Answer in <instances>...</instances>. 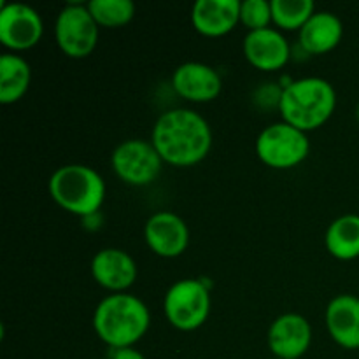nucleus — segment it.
<instances>
[{"mask_svg": "<svg viewBox=\"0 0 359 359\" xmlns=\"http://www.w3.org/2000/svg\"><path fill=\"white\" fill-rule=\"evenodd\" d=\"M241 21L249 32L269 28L272 20V4L266 0H244L241 4Z\"/></svg>", "mask_w": 359, "mask_h": 359, "instance_id": "22", "label": "nucleus"}, {"mask_svg": "<svg viewBox=\"0 0 359 359\" xmlns=\"http://www.w3.org/2000/svg\"><path fill=\"white\" fill-rule=\"evenodd\" d=\"M344 35V25L330 11H316L314 16L300 30V44L311 55H323L339 46Z\"/></svg>", "mask_w": 359, "mask_h": 359, "instance_id": "17", "label": "nucleus"}, {"mask_svg": "<svg viewBox=\"0 0 359 359\" xmlns=\"http://www.w3.org/2000/svg\"><path fill=\"white\" fill-rule=\"evenodd\" d=\"M335 105V88L321 77L291 81L284 86L279 102L284 121L305 133L325 125L332 118Z\"/></svg>", "mask_w": 359, "mask_h": 359, "instance_id": "3", "label": "nucleus"}, {"mask_svg": "<svg viewBox=\"0 0 359 359\" xmlns=\"http://www.w3.org/2000/svg\"><path fill=\"white\" fill-rule=\"evenodd\" d=\"M44 34L42 18L27 4H6L0 7V42L13 51H25L41 41Z\"/></svg>", "mask_w": 359, "mask_h": 359, "instance_id": "9", "label": "nucleus"}, {"mask_svg": "<svg viewBox=\"0 0 359 359\" xmlns=\"http://www.w3.org/2000/svg\"><path fill=\"white\" fill-rule=\"evenodd\" d=\"M326 249L337 259L349 262L359 258V216L346 214L330 224L326 231Z\"/></svg>", "mask_w": 359, "mask_h": 359, "instance_id": "19", "label": "nucleus"}, {"mask_svg": "<svg viewBox=\"0 0 359 359\" xmlns=\"http://www.w3.org/2000/svg\"><path fill=\"white\" fill-rule=\"evenodd\" d=\"M270 4L273 23L283 30H302L316 13L312 0H272Z\"/></svg>", "mask_w": 359, "mask_h": 359, "instance_id": "20", "label": "nucleus"}, {"mask_svg": "<svg viewBox=\"0 0 359 359\" xmlns=\"http://www.w3.org/2000/svg\"><path fill=\"white\" fill-rule=\"evenodd\" d=\"M311 342L312 328L300 314H283L269 330V347L276 358H302L311 347Z\"/></svg>", "mask_w": 359, "mask_h": 359, "instance_id": "12", "label": "nucleus"}, {"mask_svg": "<svg viewBox=\"0 0 359 359\" xmlns=\"http://www.w3.org/2000/svg\"><path fill=\"white\" fill-rule=\"evenodd\" d=\"M326 326L332 339L344 349H359V298L340 294L326 309Z\"/></svg>", "mask_w": 359, "mask_h": 359, "instance_id": "16", "label": "nucleus"}, {"mask_svg": "<svg viewBox=\"0 0 359 359\" xmlns=\"http://www.w3.org/2000/svg\"><path fill=\"white\" fill-rule=\"evenodd\" d=\"M112 168L126 184L147 186L160 175L163 160L153 142L130 139L119 144L112 153Z\"/></svg>", "mask_w": 359, "mask_h": 359, "instance_id": "8", "label": "nucleus"}, {"mask_svg": "<svg viewBox=\"0 0 359 359\" xmlns=\"http://www.w3.org/2000/svg\"><path fill=\"white\" fill-rule=\"evenodd\" d=\"M356 118H358V121H359V105H358V109H356Z\"/></svg>", "mask_w": 359, "mask_h": 359, "instance_id": "24", "label": "nucleus"}, {"mask_svg": "<svg viewBox=\"0 0 359 359\" xmlns=\"http://www.w3.org/2000/svg\"><path fill=\"white\" fill-rule=\"evenodd\" d=\"M98 27L118 28L130 23L135 16L132 0H91L86 4Z\"/></svg>", "mask_w": 359, "mask_h": 359, "instance_id": "21", "label": "nucleus"}, {"mask_svg": "<svg viewBox=\"0 0 359 359\" xmlns=\"http://www.w3.org/2000/svg\"><path fill=\"white\" fill-rule=\"evenodd\" d=\"M91 276L102 287L114 293L128 290L137 279V265L121 249H102L91 262Z\"/></svg>", "mask_w": 359, "mask_h": 359, "instance_id": "14", "label": "nucleus"}, {"mask_svg": "<svg viewBox=\"0 0 359 359\" xmlns=\"http://www.w3.org/2000/svg\"><path fill=\"white\" fill-rule=\"evenodd\" d=\"M165 316L174 328L193 332L207 321L210 312V294L198 279H184L172 284L165 294Z\"/></svg>", "mask_w": 359, "mask_h": 359, "instance_id": "5", "label": "nucleus"}, {"mask_svg": "<svg viewBox=\"0 0 359 359\" xmlns=\"http://www.w3.org/2000/svg\"><path fill=\"white\" fill-rule=\"evenodd\" d=\"M60 49L70 58H84L98 42V23L84 4H69L60 11L55 23Z\"/></svg>", "mask_w": 359, "mask_h": 359, "instance_id": "7", "label": "nucleus"}, {"mask_svg": "<svg viewBox=\"0 0 359 359\" xmlns=\"http://www.w3.org/2000/svg\"><path fill=\"white\" fill-rule=\"evenodd\" d=\"M273 359H280V358H273Z\"/></svg>", "mask_w": 359, "mask_h": 359, "instance_id": "25", "label": "nucleus"}, {"mask_svg": "<svg viewBox=\"0 0 359 359\" xmlns=\"http://www.w3.org/2000/svg\"><path fill=\"white\" fill-rule=\"evenodd\" d=\"M238 0H198L191 9V23L205 37H221L241 21Z\"/></svg>", "mask_w": 359, "mask_h": 359, "instance_id": "15", "label": "nucleus"}, {"mask_svg": "<svg viewBox=\"0 0 359 359\" xmlns=\"http://www.w3.org/2000/svg\"><path fill=\"white\" fill-rule=\"evenodd\" d=\"M290 44L286 37L276 28L249 32L244 39V55L252 67L259 70L283 69L290 60Z\"/></svg>", "mask_w": 359, "mask_h": 359, "instance_id": "13", "label": "nucleus"}, {"mask_svg": "<svg viewBox=\"0 0 359 359\" xmlns=\"http://www.w3.org/2000/svg\"><path fill=\"white\" fill-rule=\"evenodd\" d=\"M311 151L307 133L290 123H273L259 133L256 153L259 160L272 168H293L300 165Z\"/></svg>", "mask_w": 359, "mask_h": 359, "instance_id": "6", "label": "nucleus"}, {"mask_svg": "<svg viewBox=\"0 0 359 359\" xmlns=\"http://www.w3.org/2000/svg\"><path fill=\"white\" fill-rule=\"evenodd\" d=\"M151 142L163 161L175 167H191L209 154L212 132L198 112L172 109L158 118Z\"/></svg>", "mask_w": 359, "mask_h": 359, "instance_id": "1", "label": "nucleus"}, {"mask_svg": "<svg viewBox=\"0 0 359 359\" xmlns=\"http://www.w3.org/2000/svg\"><path fill=\"white\" fill-rule=\"evenodd\" d=\"M149 321V311L140 298L114 293L98 304L93 328L111 349H125L133 347V344L146 335Z\"/></svg>", "mask_w": 359, "mask_h": 359, "instance_id": "2", "label": "nucleus"}, {"mask_svg": "<svg viewBox=\"0 0 359 359\" xmlns=\"http://www.w3.org/2000/svg\"><path fill=\"white\" fill-rule=\"evenodd\" d=\"M49 193L62 209L83 217L98 212L105 198V182L88 165H65L49 179Z\"/></svg>", "mask_w": 359, "mask_h": 359, "instance_id": "4", "label": "nucleus"}, {"mask_svg": "<svg viewBox=\"0 0 359 359\" xmlns=\"http://www.w3.org/2000/svg\"><path fill=\"white\" fill-rule=\"evenodd\" d=\"M146 242L154 255L161 258H177L189 244V230L181 216L168 210L153 214L144 228Z\"/></svg>", "mask_w": 359, "mask_h": 359, "instance_id": "10", "label": "nucleus"}, {"mask_svg": "<svg viewBox=\"0 0 359 359\" xmlns=\"http://www.w3.org/2000/svg\"><path fill=\"white\" fill-rule=\"evenodd\" d=\"M32 69L28 62L14 53L0 56V102L4 105L14 104L28 91Z\"/></svg>", "mask_w": 359, "mask_h": 359, "instance_id": "18", "label": "nucleus"}, {"mask_svg": "<svg viewBox=\"0 0 359 359\" xmlns=\"http://www.w3.org/2000/svg\"><path fill=\"white\" fill-rule=\"evenodd\" d=\"M172 86L179 97L203 104L214 100L221 93L223 81L214 67L200 62H186L174 70Z\"/></svg>", "mask_w": 359, "mask_h": 359, "instance_id": "11", "label": "nucleus"}, {"mask_svg": "<svg viewBox=\"0 0 359 359\" xmlns=\"http://www.w3.org/2000/svg\"><path fill=\"white\" fill-rule=\"evenodd\" d=\"M111 359H146L142 354L133 347H125V349H112Z\"/></svg>", "mask_w": 359, "mask_h": 359, "instance_id": "23", "label": "nucleus"}]
</instances>
